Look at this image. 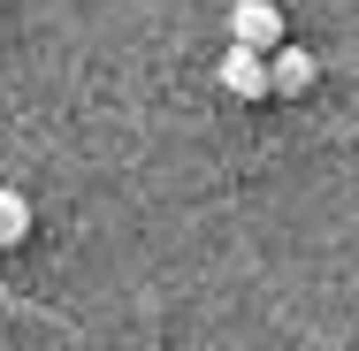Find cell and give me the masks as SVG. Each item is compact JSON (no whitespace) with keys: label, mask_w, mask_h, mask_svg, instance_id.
Returning a JSON list of instances; mask_svg holds the SVG:
<instances>
[{"label":"cell","mask_w":359,"mask_h":351,"mask_svg":"<svg viewBox=\"0 0 359 351\" xmlns=\"http://www.w3.org/2000/svg\"><path fill=\"white\" fill-rule=\"evenodd\" d=\"M229 46L276 54V46H283V8H276V0H237V8H229Z\"/></svg>","instance_id":"1"},{"label":"cell","mask_w":359,"mask_h":351,"mask_svg":"<svg viewBox=\"0 0 359 351\" xmlns=\"http://www.w3.org/2000/svg\"><path fill=\"white\" fill-rule=\"evenodd\" d=\"M222 84H229L237 99H268V92H276V84H268V54L229 46V54H222Z\"/></svg>","instance_id":"2"},{"label":"cell","mask_w":359,"mask_h":351,"mask_svg":"<svg viewBox=\"0 0 359 351\" xmlns=\"http://www.w3.org/2000/svg\"><path fill=\"white\" fill-rule=\"evenodd\" d=\"M268 84H276V92H283V99H298V92H306V84H313V54H298V46H276V54H268Z\"/></svg>","instance_id":"3"},{"label":"cell","mask_w":359,"mask_h":351,"mask_svg":"<svg viewBox=\"0 0 359 351\" xmlns=\"http://www.w3.org/2000/svg\"><path fill=\"white\" fill-rule=\"evenodd\" d=\"M23 237H31V199L0 184V252H8V245H23Z\"/></svg>","instance_id":"4"}]
</instances>
